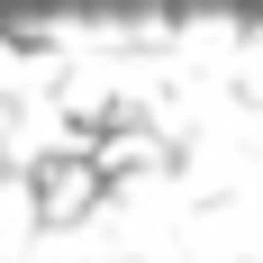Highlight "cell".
I'll use <instances>...</instances> for the list:
<instances>
[{
	"mask_svg": "<svg viewBox=\"0 0 263 263\" xmlns=\"http://www.w3.org/2000/svg\"><path fill=\"white\" fill-rule=\"evenodd\" d=\"M91 191H100L91 163H46V173H36V218H46V227H73Z\"/></svg>",
	"mask_w": 263,
	"mask_h": 263,
	"instance_id": "6da1fadb",
	"label": "cell"
}]
</instances>
